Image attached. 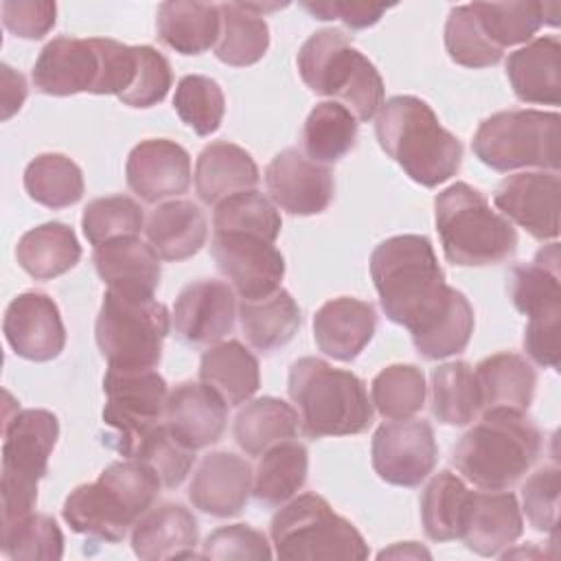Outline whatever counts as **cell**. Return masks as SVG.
Instances as JSON below:
<instances>
[{
  "mask_svg": "<svg viewBox=\"0 0 561 561\" xmlns=\"http://www.w3.org/2000/svg\"><path fill=\"white\" fill-rule=\"evenodd\" d=\"M210 254L241 300H254L280 289L285 259L274 243L241 232H213Z\"/></svg>",
  "mask_w": 561,
  "mask_h": 561,
  "instance_id": "obj_14",
  "label": "cell"
},
{
  "mask_svg": "<svg viewBox=\"0 0 561 561\" xmlns=\"http://www.w3.org/2000/svg\"><path fill=\"white\" fill-rule=\"evenodd\" d=\"M0 70H2V121H9L22 107L28 88H26V79L11 66L2 64Z\"/></svg>",
  "mask_w": 561,
  "mask_h": 561,
  "instance_id": "obj_58",
  "label": "cell"
},
{
  "mask_svg": "<svg viewBox=\"0 0 561 561\" xmlns=\"http://www.w3.org/2000/svg\"><path fill=\"white\" fill-rule=\"evenodd\" d=\"M289 399L309 438L362 434L373 425V401L364 381L320 357H300L289 368Z\"/></svg>",
  "mask_w": 561,
  "mask_h": 561,
  "instance_id": "obj_5",
  "label": "cell"
},
{
  "mask_svg": "<svg viewBox=\"0 0 561 561\" xmlns=\"http://www.w3.org/2000/svg\"><path fill=\"white\" fill-rule=\"evenodd\" d=\"M469 7L484 35L502 50L528 44L543 24H559L557 2H473Z\"/></svg>",
  "mask_w": 561,
  "mask_h": 561,
  "instance_id": "obj_35",
  "label": "cell"
},
{
  "mask_svg": "<svg viewBox=\"0 0 561 561\" xmlns=\"http://www.w3.org/2000/svg\"><path fill=\"white\" fill-rule=\"evenodd\" d=\"M506 77L522 103L559 105L561 101V44L557 35L530 39L506 59Z\"/></svg>",
  "mask_w": 561,
  "mask_h": 561,
  "instance_id": "obj_27",
  "label": "cell"
},
{
  "mask_svg": "<svg viewBox=\"0 0 561 561\" xmlns=\"http://www.w3.org/2000/svg\"><path fill=\"white\" fill-rule=\"evenodd\" d=\"M370 276L386 318L416 335L447 311L458 289L445 283L436 252L423 234H397L370 254Z\"/></svg>",
  "mask_w": 561,
  "mask_h": 561,
  "instance_id": "obj_1",
  "label": "cell"
},
{
  "mask_svg": "<svg viewBox=\"0 0 561 561\" xmlns=\"http://www.w3.org/2000/svg\"><path fill=\"white\" fill-rule=\"evenodd\" d=\"M7 344L31 362H50L66 346V329L57 302L42 291L18 294L2 320Z\"/></svg>",
  "mask_w": 561,
  "mask_h": 561,
  "instance_id": "obj_19",
  "label": "cell"
},
{
  "mask_svg": "<svg viewBox=\"0 0 561 561\" xmlns=\"http://www.w3.org/2000/svg\"><path fill=\"white\" fill-rule=\"evenodd\" d=\"M298 421V412L283 399L261 397L237 412L232 434L248 456H261L272 445L294 438Z\"/></svg>",
  "mask_w": 561,
  "mask_h": 561,
  "instance_id": "obj_38",
  "label": "cell"
},
{
  "mask_svg": "<svg viewBox=\"0 0 561 561\" xmlns=\"http://www.w3.org/2000/svg\"><path fill=\"white\" fill-rule=\"evenodd\" d=\"M280 226L283 221L274 202L256 188L221 199L213 213V232L254 234L274 243L280 234Z\"/></svg>",
  "mask_w": 561,
  "mask_h": 561,
  "instance_id": "obj_45",
  "label": "cell"
},
{
  "mask_svg": "<svg viewBox=\"0 0 561 561\" xmlns=\"http://www.w3.org/2000/svg\"><path fill=\"white\" fill-rule=\"evenodd\" d=\"M309 454L296 440H283L261 454L252 476V493L267 506H283L307 482Z\"/></svg>",
  "mask_w": 561,
  "mask_h": 561,
  "instance_id": "obj_37",
  "label": "cell"
},
{
  "mask_svg": "<svg viewBox=\"0 0 561 561\" xmlns=\"http://www.w3.org/2000/svg\"><path fill=\"white\" fill-rule=\"evenodd\" d=\"M103 423L112 430L105 438L110 447L164 421L169 388L153 368L121 370L110 366L103 377Z\"/></svg>",
  "mask_w": 561,
  "mask_h": 561,
  "instance_id": "obj_12",
  "label": "cell"
},
{
  "mask_svg": "<svg viewBox=\"0 0 561 561\" xmlns=\"http://www.w3.org/2000/svg\"><path fill=\"white\" fill-rule=\"evenodd\" d=\"M559 243L543 245L530 263L515 265L508 280V294L515 309L528 320L561 316Z\"/></svg>",
  "mask_w": 561,
  "mask_h": 561,
  "instance_id": "obj_31",
  "label": "cell"
},
{
  "mask_svg": "<svg viewBox=\"0 0 561 561\" xmlns=\"http://www.w3.org/2000/svg\"><path fill=\"white\" fill-rule=\"evenodd\" d=\"M199 381L226 405L248 403L261 386L259 359L239 340L219 342L202 355Z\"/></svg>",
  "mask_w": 561,
  "mask_h": 561,
  "instance_id": "obj_30",
  "label": "cell"
},
{
  "mask_svg": "<svg viewBox=\"0 0 561 561\" xmlns=\"http://www.w3.org/2000/svg\"><path fill=\"white\" fill-rule=\"evenodd\" d=\"M169 324L171 316L156 298L105 289L94 337L112 368L142 370L158 366Z\"/></svg>",
  "mask_w": 561,
  "mask_h": 561,
  "instance_id": "obj_10",
  "label": "cell"
},
{
  "mask_svg": "<svg viewBox=\"0 0 561 561\" xmlns=\"http://www.w3.org/2000/svg\"><path fill=\"white\" fill-rule=\"evenodd\" d=\"M199 539L195 515L175 502L151 506L131 528V550L142 561L193 559Z\"/></svg>",
  "mask_w": 561,
  "mask_h": 561,
  "instance_id": "obj_24",
  "label": "cell"
},
{
  "mask_svg": "<svg viewBox=\"0 0 561 561\" xmlns=\"http://www.w3.org/2000/svg\"><path fill=\"white\" fill-rule=\"evenodd\" d=\"M386 557H397V559L399 557H412V559L425 557V559H430L432 554L425 548H421L419 543H414V541H403V543H394L392 548L379 552V559H386Z\"/></svg>",
  "mask_w": 561,
  "mask_h": 561,
  "instance_id": "obj_59",
  "label": "cell"
},
{
  "mask_svg": "<svg viewBox=\"0 0 561 561\" xmlns=\"http://www.w3.org/2000/svg\"><path fill=\"white\" fill-rule=\"evenodd\" d=\"M270 539L278 559H355L368 557L362 533L316 493L285 502L272 517Z\"/></svg>",
  "mask_w": 561,
  "mask_h": 561,
  "instance_id": "obj_9",
  "label": "cell"
},
{
  "mask_svg": "<svg viewBox=\"0 0 561 561\" xmlns=\"http://www.w3.org/2000/svg\"><path fill=\"white\" fill-rule=\"evenodd\" d=\"M469 489L451 471H438L421 493V522L432 541L460 537V524Z\"/></svg>",
  "mask_w": 561,
  "mask_h": 561,
  "instance_id": "obj_44",
  "label": "cell"
},
{
  "mask_svg": "<svg viewBox=\"0 0 561 561\" xmlns=\"http://www.w3.org/2000/svg\"><path fill=\"white\" fill-rule=\"evenodd\" d=\"M473 333V307L462 291H456L451 305L425 331L412 335L414 348L425 359H445L467 348Z\"/></svg>",
  "mask_w": 561,
  "mask_h": 561,
  "instance_id": "obj_49",
  "label": "cell"
},
{
  "mask_svg": "<svg viewBox=\"0 0 561 561\" xmlns=\"http://www.w3.org/2000/svg\"><path fill=\"white\" fill-rule=\"evenodd\" d=\"M252 476L248 460L232 451L206 454L188 484V500L206 515L232 517L250 497Z\"/></svg>",
  "mask_w": 561,
  "mask_h": 561,
  "instance_id": "obj_22",
  "label": "cell"
},
{
  "mask_svg": "<svg viewBox=\"0 0 561 561\" xmlns=\"http://www.w3.org/2000/svg\"><path fill=\"white\" fill-rule=\"evenodd\" d=\"M147 241L164 261H184L202 250L208 221L202 208L188 199L162 202L147 219Z\"/></svg>",
  "mask_w": 561,
  "mask_h": 561,
  "instance_id": "obj_29",
  "label": "cell"
},
{
  "mask_svg": "<svg viewBox=\"0 0 561 561\" xmlns=\"http://www.w3.org/2000/svg\"><path fill=\"white\" fill-rule=\"evenodd\" d=\"M265 186L274 206L300 217L324 213L335 193L329 167L309 160L298 149H283L272 158Z\"/></svg>",
  "mask_w": 561,
  "mask_h": 561,
  "instance_id": "obj_18",
  "label": "cell"
},
{
  "mask_svg": "<svg viewBox=\"0 0 561 561\" xmlns=\"http://www.w3.org/2000/svg\"><path fill=\"white\" fill-rule=\"evenodd\" d=\"M202 559H272L274 550L267 537L248 526V524H230L213 530L202 543Z\"/></svg>",
  "mask_w": 561,
  "mask_h": 561,
  "instance_id": "obj_53",
  "label": "cell"
},
{
  "mask_svg": "<svg viewBox=\"0 0 561 561\" xmlns=\"http://www.w3.org/2000/svg\"><path fill=\"white\" fill-rule=\"evenodd\" d=\"M480 388V410L508 408L526 412L535 397V368L517 353H495L484 357L476 368Z\"/></svg>",
  "mask_w": 561,
  "mask_h": 561,
  "instance_id": "obj_33",
  "label": "cell"
},
{
  "mask_svg": "<svg viewBox=\"0 0 561 561\" xmlns=\"http://www.w3.org/2000/svg\"><path fill=\"white\" fill-rule=\"evenodd\" d=\"M234 289L224 280L202 278L188 283L175 298L173 327L182 342L191 346H215L234 327Z\"/></svg>",
  "mask_w": 561,
  "mask_h": 561,
  "instance_id": "obj_17",
  "label": "cell"
},
{
  "mask_svg": "<svg viewBox=\"0 0 561 561\" xmlns=\"http://www.w3.org/2000/svg\"><path fill=\"white\" fill-rule=\"evenodd\" d=\"M173 107L182 123L197 136H210L221 127L226 99L215 79L204 75H186L178 81Z\"/></svg>",
  "mask_w": 561,
  "mask_h": 561,
  "instance_id": "obj_48",
  "label": "cell"
},
{
  "mask_svg": "<svg viewBox=\"0 0 561 561\" xmlns=\"http://www.w3.org/2000/svg\"><path fill=\"white\" fill-rule=\"evenodd\" d=\"M0 11L4 28L22 39H42L57 20V4L50 0H7Z\"/></svg>",
  "mask_w": 561,
  "mask_h": 561,
  "instance_id": "obj_55",
  "label": "cell"
},
{
  "mask_svg": "<svg viewBox=\"0 0 561 561\" xmlns=\"http://www.w3.org/2000/svg\"><path fill=\"white\" fill-rule=\"evenodd\" d=\"M561 471L557 465L535 471L522 486V504L530 526L539 533L557 537Z\"/></svg>",
  "mask_w": 561,
  "mask_h": 561,
  "instance_id": "obj_52",
  "label": "cell"
},
{
  "mask_svg": "<svg viewBox=\"0 0 561 561\" xmlns=\"http://www.w3.org/2000/svg\"><path fill=\"white\" fill-rule=\"evenodd\" d=\"M370 401L388 419H410L425 405V375L414 364H390L370 381Z\"/></svg>",
  "mask_w": 561,
  "mask_h": 561,
  "instance_id": "obj_46",
  "label": "cell"
},
{
  "mask_svg": "<svg viewBox=\"0 0 561 561\" xmlns=\"http://www.w3.org/2000/svg\"><path fill=\"white\" fill-rule=\"evenodd\" d=\"M434 215L443 254L454 265H497L517 248L513 224L497 215L486 197L467 182L443 188L434 199Z\"/></svg>",
  "mask_w": 561,
  "mask_h": 561,
  "instance_id": "obj_7",
  "label": "cell"
},
{
  "mask_svg": "<svg viewBox=\"0 0 561 561\" xmlns=\"http://www.w3.org/2000/svg\"><path fill=\"white\" fill-rule=\"evenodd\" d=\"M237 316L250 346L263 353H270L291 342L302 320L300 307L283 287L263 298L241 300Z\"/></svg>",
  "mask_w": 561,
  "mask_h": 561,
  "instance_id": "obj_36",
  "label": "cell"
},
{
  "mask_svg": "<svg viewBox=\"0 0 561 561\" xmlns=\"http://www.w3.org/2000/svg\"><path fill=\"white\" fill-rule=\"evenodd\" d=\"M316 20H342L351 28H368L381 20L388 4L379 2H355V0H329V2H302Z\"/></svg>",
  "mask_w": 561,
  "mask_h": 561,
  "instance_id": "obj_56",
  "label": "cell"
},
{
  "mask_svg": "<svg viewBox=\"0 0 561 561\" xmlns=\"http://www.w3.org/2000/svg\"><path fill=\"white\" fill-rule=\"evenodd\" d=\"M375 136L379 147L421 186L434 188L460 169V140L419 96L397 94L383 101L375 118Z\"/></svg>",
  "mask_w": 561,
  "mask_h": 561,
  "instance_id": "obj_3",
  "label": "cell"
},
{
  "mask_svg": "<svg viewBox=\"0 0 561 561\" xmlns=\"http://www.w3.org/2000/svg\"><path fill=\"white\" fill-rule=\"evenodd\" d=\"M156 28L162 44L180 55H202L219 39V4L169 0L158 7Z\"/></svg>",
  "mask_w": 561,
  "mask_h": 561,
  "instance_id": "obj_32",
  "label": "cell"
},
{
  "mask_svg": "<svg viewBox=\"0 0 561 561\" xmlns=\"http://www.w3.org/2000/svg\"><path fill=\"white\" fill-rule=\"evenodd\" d=\"M305 156L322 167L342 160L357 142V118L335 101L318 103L302 125Z\"/></svg>",
  "mask_w": 561,
  "mask_h": 561,
  "instance_id": "obj_41",
  "label": "cell"
},
{
  "mask_svg": "<svg viewBox=\"0 0 561 561\" xmlns=\"http://www.w3.org/2000/svg\"><path fill=\"white\" fill-rule=\"evenodd\" d=\"M114 449L125 458L147 462L167 489L180 486L195 460V451L175 440V436L167 430L164 421L140 430L138 434L114 445Z\"/></svg>",
  "mask_w": 561,
  "mask_h": 561,
  "instance_id": "obj_39",
  "label": "cell"
},
{
  "mask_svg": "<svg viewBox=\"0 0 561 561\" xmlns=\"http://www.w3.org/2000/svg\"><path fill=\"white\" fill-rule=\"evenodd\" d=\"M445 48L449 59L465 68L495 66L504 53L484 35L469 4H460L449 11L445 22Z\"/></svg>",
  "mask_w": 561,
  "mask_h": 561,
  "instance_id": "obj_51",
  "label": "cell"
},
{
  "mask_svg": "<svg viewBox=\"0 0 561 561\" xmlns=\"http://www.w3.org/2000/svg\"><path fill=\"white\" fill-rule=\"evenodd\" d=\"M221 31L215 44V55L228 66H252L263 59L270 48V26L263 15L248 9L243 2L219 4Z\"/></svg>",
  "mask_w": 561,
  "mask_h": 561,
  "instance_id": "obj_40",
  "label": "cell"
},
{
  "mask_svg": "<svg viewBox=\"0 0 561 561\" xmlns=\"http://www.w3.org/2000/svg\"><path fill=\"white\" fill-rule=\"evenodd\" d=\"M92 261L107 289L153 298L160 285V256L138 237H121L96 245Z\"/></svg>",
  "mask_w": 561,
  "mask_h": 561,
  "instance_id": "obj_26",
  "label": "cell"
},
{
  "mask_svg": "<svg viewBox=\"0 0 561 561\" xmlns=\"http://www.w3.org/2000/svg\"><path fill=\"white\" fill-rule=\"evenodd\" d=\"M173 83L171 66L162 53L153 46H138V70L131 88L118 96L129 107L158 105Z\"/></svg>",
  "mask_w": 561,
  "mask_h": 561,
  "instance_id": "obj_54",
  "label": "cell"
},
{
  "mask_svg": "<svg viewBox=\"0 0 561 561\" xmlns=\"http://www.w3.org/2000/svg\"><path fill=\"white\" fill-rule=\"evenodd\" d=\"M561 116L541 110H502L484 118L471 140L476 158L493 171L559 169Z\"/></svg>",
  "mask_w": 561,
  "mask_h": 561,
  "instance_id": "obj_11",
  "label": "cell"
},
{
  "mask_svg": "<svg viewBox=\"0 0 561 561\" xmlns=\"http://www.w3.org/2000/svg\"><path fill=\"white\" fill-rule=\"evenodd\" d=\"M559 329L561 316L528 320L524 329V351L528 357L543 368H559Z\"/></svg>",
  "mask_w": 561,
  "mask_h": 561,
  "instance_id": "obj_57",
  "label": "cell"
},
{
  "mask_svg": "<svg viewBox=\"0 0 561 561\" xmlns=\"http://www.w3.org/2000/svg\"><path fill=\"white\" fill-rule=\"evenodd\" d=\"M259 184V167L254 158L239 145L217 140L206 145L195 162V193L206 206L252 191Z\"/></svg>",
  "mask_w": 561,
  "mask_h": 561,
  "instance_id": "obj_28",
  "label": "cell"
},
{
  "mask_svg": "<svg viewBox=\"0 0 561 561\" xmlns=\"http://www.w3.org/2000/svg\"><path fill=\"white\" fill-rule=\"evenodd\" d=\"M101 75L103 57L99 37L81 39L59 35L39 50L33 66L35 88L50 96H70L79 92L99 94Z\"/></svg>",
  "mask_w": 561,
  "mask_h": 561,
  "instance_id": "obj_15",
  "label": "cell"
},
{
  "mask_svg": "<svg viewBox=\"0 0 561 561\" xmlns=\"http://www.w3.org/2000/svg\"><path fill=\"white\" fill-rule=\"evenodd\" d=\"M559 188L557 171H522L497 184L493 202L533 239L550 241L559 234Z\"/></svg>",
  "mask_w": 561,
  "mask_h": 561,
  "instance_id": "obj_16",
  "label": "cell"
},
{
  "mask_svg": "<svg viewBox=\"0 0 561 561\" xmlns=\"http://www.w3.org/2000/svg\"><path fill=\"white\" fill-rule=\"evenodd\" d=\"M59 438V421L53 412L28 408L4 421L2 440V526L28 513L37 502V484L48 471V458Z\"/></svg>",
  "mask_w": 561,
  "mask_h": 561,
  "instance_id": "obj_8",
  "label": "cell"
},
{
  "mask_svg": "<svg viewBox=\"0 0 561 561\" xmlns=\"http://www.w3.org/2000/svg\"><path fill=\"white\" fill-rule=\"evenodd\" d=\"M160 486L162 480L147 462L116 460L94 482L72 489L61 515L70 530L116 543L156 504Z\"/></svg>",
  "mask_w": 561,
  "mask_h": 561,
  "instance_id": "obj_2",
  "label": "cell"
},
{
  "mask_svg": "<svg viewBox=\"0 0 561 561\" xmlns=\"http://www.w3.org/2000/svg\"><path fill=\"white\" fill-rule=\"evenodd\" d=\"M81 228L85 239L96 248L121 237H138L145 228V215L127 195L96 197L83 208Z\"/></svg>",
  "mask_w": 561,
  "mask_h": 561,
  "instance_id": "obj_50",
  "label": "cell"
},
{
  "mask_svg": "<svg viewBox=\"0 0 561 561\" xmlns=\"http://www.w3.org/2000/svg\"><path fill=\"white\" fill-rule=\"evenodd\" d=\"M24 191L46 208H66L83 197V173L64 153H39L24 169Z\"/></svg>",
  "mask_w": 561,
  "mask_h": 561,
  "instance_id": "obj_42",
  "label": "cell"
},
{
  "mask_svg": "<svg viewBox=\"0 0 561 561\" xmlns=\"http://www.w3.org/2000/svg\"><path fill=\"white\" fill-rule=\"evenodd\" d=\"M228 405L202 381L178 383L167 399L164 425L188 449H204L224 436Z\"/></svg>",
  "mask_w": 561,
  "mask_h": 561,
  "instance_id": "obj_23",
  "label": "cell"
},
{
  "mask_svg": "<svg viewBox=\"0 0 561 561\" xmlns=\"http://www.w3.org/2000/svg\"><path fill=\"white\" fill-rule=\"evenodd\" d=\"M296 66L305 85L344 105L357 121H370L383 105V79L375 64L353 48L340 28H322L309 35Z\"/></svg>",
  "mask_w": 561,
  "mask_h": 561,
  "instance_id": "obj_6",
  "label": "cell"
},
{
  "mask_svg": "<svg viewBox=\"0 0 561 561\" xmlns=\"http://www.w3.org/2000/svg\"><path fill=\"white\" fill-rule=\"evenodd\" d=\"M541 454V432L526 412L493 408L451 449V462L482 491H508Z\"/></svg>",
  "mask_w": 561,
  "mask_h": 561,
  "instance_id": "obj_4",
  "label": "cell"
},
{
  "mask_svg": "<svg viewBox=\"0 0 561 561\" xmlns=\"http://www.w3.org/2000/svg\"><path fill=\"white\" fill-rule=\"evenodd\" d=\"M2 554L20 561H57L64 554V535L57 522L42 513L2 526Z\"/></svg>",
  "mask_w": 561,
  "mask_h": 561,
  "instance_id": "obj_47",
  "label": "cell"
},
{
  "mask_svg": "<svg viewBox=\"0 0 561 561\" xmlns=\"http://www.w3.org/2000/svg\"><path fill=\"white\" fill-rule=\"evenodd\" d=\"M15 259L31 278L50 280L70 272L79 263L81 245L70 226L61 221H46L20 237Z\"/></svg>",
  "mask_w": 561,
  "mask_h": 561,
  "instance_id": "obj_34",
  "label": "cell"
},
{
  "mask_svg": "<svg viewBox=\"0 0 561 561\" xmlns=\"http://www.w3.org/2000/svg\"><path fill=\"white\" fill-rule=\"evenodd\" d=\"M522 508L511 491H469L460 537L480 557H495L519 539Z\"/></svg>",
  "mask_w": 561,
  "mask_h": 561,
  "instance_id": "obj_21",
  "label": "cell"
},
{
  "mask_svg": "<svg viewBox=\"0 0 561 561\" xmlns=\"http://www.w3.org/2000/svg\"><path fill=\"white\" fill-rule=\"evenodd\" d=\"M436 458L434 430L423 419L381 423L373 434V469L388 484L419 486L434 471Z\"/></svg>",
  "mask_w": 561,
  "mask_h": 561,
  "instance_id": "obj_13",
  "label": "cell"
},
{
  "mask_svg": "<svg viewBox=\"0 0 561 561\" xmlns=\"http://www.w3.org/2000/svg\"><path fill=\"white\" fill-rule=\"evenodd\" d=\"M125 178L131 193L147 204L184 195L191 186V156L169 138L138 142L125 162Z\"/></svg>",
  "mask_w": 561,
  "mask_h": 561,
  "instance_id": "obj_20",
  "label": "cell"
},
{
  "mask_svg": "<svg viewBox=\"0 0 561 561\" xmlns=\"http://www.w3.org/2000/svg\"><path fill=\"white\" fill-rule=\"evenodd\" d=\"M432 414L445 425H467L480 412V388L467 362H447L432 370Z\"/></svg>",
  "mask_w": 561,
  "mask_h": 561,
  "instance_id": "obj_43",
  "label": "cell"
},
{
  "mask_svg": "<svg viewBox=\"0 0 561 561\" xmlns=\"http://www.w3.org/2000/svg\"><path fill=\"white\" fill-rule=\"evenodd\" d=\"M375 329V307L351 296L327 300L313 316V340L318 348L337 362H353L373 340Z\"/></svg>",
  "mask_w": 561,
  "mask_h": 561,
  "instance_id": "obj_25",
  "label": "cell"
}]
</instances>
